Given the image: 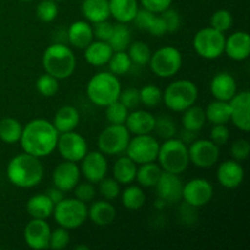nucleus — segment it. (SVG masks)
<instances>
[{"instance_id":"f257e3e1","label":"nucleus","mask_w":250,"mask_h":250,"mask_svg":"<svg viewBox=\"0 0 250 250\" xmlns=\"http://www.w3.org/2000/svg\"><path fill=\"white\" fill-rule=\"evenodd\" d=\"M58 138L59 132L53 122L34 119L22 128L20 143L24 153L41 159L50 155L55 150Z\"/></svg>"},{"instance_id":"f03ea898","label":"nucleus","mask_w":250,"mask_h":250,"mask_svg":"<svg viewBox=\"0 0 250 250\" xmlns=\"http://www.w3.org/2000/svg\"><path fill=\"white\" fill-rule=\"evenodd\" d=\"M44 167L39 158L22 153L14 156L6 167L10 182L19 188H33L42 182Z\"/></svg>"},{"instance_id":"7ed1b4c3","label":"nucleus","mask_w":250,"mask_h":250,"mask_svg":"<svg viewBox=\"0 0 250 250\" xmlns=\"http://www.w3.org/2000/svg\"><path fill=\"white\" fill-rule=\"evenodd\" d=\"M42 65L45 72L56 80H66L75 72L76 56L65 44H51L44 51Z\"/></svg>"},{"instance_id":"20e7f679","label":"nucleus","mask_w":250,"mask_h":250,"mask_svg":"<svg viewBox=\"0 0 250 250\" xmlns=\"http://www.w3.org/2000/svg\"><path fill=\"white\" fill-rule=\"evenodd\" d=\"M121 83L111 72H99L93 76L87 84V95L90 102L100 107H106L119 100Z\"/></svg>"},{"instance_id":"39448f33","label":"nucleus","mask_w":250,"mask_h":250,"mask_svg":"<svg viewBox=\"0 0 250 250\" xmlns=\"http://www.w3.org/2000/svg\"><path fill=\"white\" fill-rule=\"evenodd\" d=\"M156 160L159 161V165L163 171L181 175L187 170L189 165L187 144L173 137L165 139V142L159 148Z\"/></svg>"},{"instance_id":"423d86ee","label":"nucleus","mask_w":250,"mask_h":250,"mask_svg":"<svg viewBox=\"0 0 250 250\" xmlns=\"http://www.w3.org/2000/svg\"><path fill=\"white\" fill-rule=\"evenodd\" d=\"M198 99V88L189 80H178L170 83L163 93L164 104L175 112H183L194 105Z\"/></svg>"},{"instance_id":"0eeeda50","label":"nucleus","mask_w":250,"mask_h":250,"mask_svg":"<svg viewBox=\"0 0 250 250\" xmlns=\"http://www.w3.org/2000/svg\"><path fill=\"white\" fill-rule=\"evenodd\" d=\"M54 219L60 227L66 229H75L82 226L88 217L85 203L76 199H65L54 207Z\"/></svg>"},{"instance_id":"6e6552de","label":"nucleus","mask_w":250,"mask_h":250,"mask_svg":"<svg viewBox=\"0 0 250 250\" xmlns=\"http://www.w3.org/2000/svg\"><path fill=\"white\" fill-rule=\"evenodd\" d=\"M225 41L226 38L222 32L216 31L212 27H205L195 33L193 46L200 58L214 60L220 58L224 53Z\"/></svg>"},{"instance_id":"1a4fd4ad","label":"nucleus","mask_w":250,"mask_h":250,"mask_svg":"<svg viewBox=\"0 0 250 250\" xmlns=\"http://www.w3.org/2000/svg\"><path fill=\"white\" fill-rule=\"evenodd\" d=\"M149 66L158 77H173L182 67V55L180 50L173 46H163L151 54Z\"/></svg>"},{"instance_id":"9d476101","label":"nucleus","mask_w":250,"mask_h":250,"mask_svg":"<svg viewBox=\"0 0 250 250\" xmlns=\"http://www.w3.org/2000/svg\"><path fill=\"white\" fill-rule=\"evenodd\" d=\"M131 133L125 125H110L98 137L99 151L104 155H120L126 151Z\"/></svg>"},{"instance_id":"9b49d317","label":"nucleus","mask_w":250,"mask_h":250,"mask_svg":"<svg viewBox=\"0 0 250 250\" xmlns=\"http://www.w3.org/2000/svg\"><path fill=\"white\" fill-rule=\"evenodd\" d=\"M159 148L160 144L153 136H150V133L138 134L129 139L126 153L131 160L138 165H142V164L155 161L158 158Z\"/></svg>"},{"instance_id":"f8f14e48","label":"nucleus","mask_w":250,"mask_h":250,"mask_svg":"<svg viewBox=\"0 0 250 250\" xmlns=\"http://www.w3.org/2000/svg\"><path fill=\"white\" fill-rule=\"evenodd\" d=\"M56 149L63 158V160L72 161V163L81 161L88 153L87 141L80 133H76L75 131L59 133Z\"/></svg>"},{"instance_id":"ddd939ff","label":"nucleus","mask_w":250,"mask_h":250,"mask_svg":"<svg viewBox=\"0 0 250 250\" xmlns=\"http://www.w3.org/2000/svg\"><path fill=\"white\" fill-rule=\"evenodd\" d=\"M189 163L200 168H208L214 166L219 161V146L210 139H195L188 148Z\"/></svg>"},{"instance_id":"4468645a","label":"nucleus","mask_w":250,"mask_h":250,"mask_svg":"<svg viewBox=\"0 0 250 250\" xmlns=\"http://www.w3.org/2000/svg\"><path fill=\"white\" fill-rule=\"evenodd\" d=\"M214 195L212 185L205 178H193L183 186L182 198L188 205L200 208L209 204Z\"/></svg>"},{"instance_id":"2eb2a0df","label":"nucleus","mask_w":250,"mask_h":250,"mask_svg":"<svg viewBox=\"0 0 250 250\" xmlns=\"http://www.w3.org/2000/svg\"><path fill=\"white\" fill-rule=\"evenodd\" d=\"M229 110L231 119L234 126L243 132L250 131V93L243 90L236 93L234 97L229 100Z\"/></svg>"},{"instance_id":"dca6fc26","label":"nucleus","mask_w":250,"mask_h":250,"mask_svg":"<svg viewBox=\"0 0 250 250\" xmlns=\"http://www.w3.org/2000/svg\"><path fill=\"white\" fill-rule=\"evenodd\" d=\"M51 229L48 222L42 219H32L24 227V242L31 249L49 248Z\"/></svg>"},{"instance_id":"f3484780","label":"nucleus","mask_w":250,"mask_h":250,"mask_svg":"<svg viewBox=\"0 0 250 250\" xmlns=\"http://www.w3.org/2000/svg\"><path fill=\"white\" fill-rule=\"evenodd\" d=\"M155 187L158 197L167 204H176L182 199L183 185L180 175L163 171Z\"/></svg>"},{"instance_id":"a211bd4d","label":"nucleus","mask_w":250,"mask_h":250,"mask_svg":"<svg viewBox=\"0 0 250 250\" xmlns=\"http://www.w3.org/2000/svg\"><path fill=\"white\" fill-rule=\"evenodd\" d=\"M81 163V173L88 182L98 183L106 176L107 161L102 151L87 153Z\"/></svg>"},{"instance_id":"6ab92c4d","label":"nucleus","mask_w":250,"mask_h":250,"mask_svg":"<svg viewBox=\"0 0 250 250\" xmlns=\"http://www.w3.org/2000/svg\"><path fill=\"white\" fill-rule=\"evenodd\" d=\"M81 178V170L77 164L65 160L60 163L53 172L54 187L59 188L62 192H70L77 186Z\"/></svg>"},{"instance_id":"aec40b11","label":"nucleus","mask_w":250,"mask_h":250,"mask_svg":"<svg viewBox=\"0 0 250 250\" xmlns=\"http://www.w3.org/2000/svg\"><path fill=\"white\" fill-rule=\"evenodd\" d=\"M217 181L222 187L227 189H234L239 187L244 180V168L238 161H224L217 168Z\"/></svg>"},{"instance_id":"412c9836","label":"nucleus","mask_w":250,"mask_h":250,"mask_svg":"<svg viewBox=\"0 0 250 250\" xmlns=\"http://www.w3.org/2000/svg\"><path fill=\"white\" fill-rule=\"evenodd\" d=\"M225 53L234 61H243L250 55V37L247 32L232 33L225 41Z\"/></svg>"},{"instance_id":"4be33fe9","label":"nucleus","mask_w":250,"mask_h":250,"mask_svg":"<svg viewBox=\"0 0 250 250\" xmlns=\"http://www.w3.org/2000/svg\"><path fill=\"white\" fill-rule=\"evenodd\" d=\"M210 90L216 100L229 102L237 93L236 80L229 72H220L212 77Z\"/></svg>"},{"instance_id":"5701e85b","label":"nucleus","mask_w":250,"mask_h":250,"mask_svg":"<svg viewBox=\"0 0 250 250\" xmlns=\"http://www.w3.org/2000/svg\"><path fill=\"white\" fill-rule=\"evenodd\" d=\"M126 127L129 133L138 136V134H149L154 131L155 126V116L148 111L137 110L128 114L126 120Z\"/></svg>"},{"instance_id":"b1692460","label":"nucleus","mask_w":250,"mask_h":250,"mask_svg":"<svg viewBox=\"0 0 250 250\" xmlns=\"http://www.w3.org/2000/svg\"><path fill=\"white\" fill-rule=\"evenodd\" d=\"M67 39L72 46L77 49H84L94 39L93 27L85 21H76L68 27Z\"/></svg>"},{"instance_id":"393cba45","label":"nucleus","mask_w":250,"mask_h":250,"mask_svg":"<svg viewBox=\"0 0 250 250\" xmlns=\"http://www.w3.org/2000/svg\"><path fill=\"white\" fill-rule=\"evenodd\" d=\"M80 124V112L75 106L65 105L56 111L54 116L53 125L59 133L75 131Z\"/></svg>"},{"instance_id":"a878e982","label":"nucleus","mask_w":250,"mask_h":250,"mask_svg":"<svg viewBox=\"0 0 250 250\" xmlns=\"http://www.w3.org/2000/svg\"><path fill=\"white\" fill-rule=\"evenodd\" d=\"M114 54L111 46L107 42L93 41L87 48H84V58L92 66H104L109 62L110 58Z\"/></svg>"},{"instance_id":"bb28decb","label":"nucleus","mask_w":250,"mask_h":250,"mask_svg":"<svg viewBox=\"0 0 250 250\" xmlns=\"http://www.w3.org/2000/svg\"><path fill=\"white\" fill-rule=\"evenodd\" d=\"M88 217L98 226H107L114 222L116 217V209L109 200H99L88 209Z\"/></svg>"},{"instance_id":"cd10ccee","label":"nucleus","mask_w":250,"mask_h":250,"mask_svg":"<svg viewBox=\"0 0 250 250\" xmlns=\"http://www.w3.org/2000/svg\"><path fill=\"white\" fill-rule=\"evenodd\" d=\"M110 16L114 17L120 23H128L133 21L138 2L137 0H109Z\"/></svg>"},{"instance_id":"c85d7f7f","label":"nucleus","mask_w":250,"mask_h":250,"mask_svg":"<svg viewBox=\"0 0 250 250\" xmlns=\"http://www.w3.org/2000/svg\"><path fill=\"white\" fill-rule=\"evenodd\" d=\"M54 203L46 194H36L31 197L27 202V211L32 219L46 220L53 215Z\"/></svg>"},{"instance_id":"c756f323","label":"nucleus","mask_w":250,"mask_h":250,"mask_svg":"<svg viewBox=\"0 0 250 250\" xmlns=\"http://www.w3.org/2000/svg\"><path fill=\"white\" fill-rule=\"evenodd\" d=\"M82 12L92 23L105 21L110 17L109 0H83Z\"/></svg>"},{"instance_id":"7c9ffc66","label":"nucleus","mask_w":250,"mask_h":250,"mask_svg":"<svg viewBox=\"0 0 250 250\" xmlns=\"http://www.w3.org/2000/svg\"><path fill=\"white\" fill-rule=\"evenodd\" d=\"M137 164L128 156H121L114 164V178L120 185H131L136 180Z\"/></svg>"},{"instance_id":"2f4dec72","label":"nucleus","mask_w":250,"mask_h":250,"mask_svg":"<svg viewBox=\"0 0 250 250\" xmlns=\"http://www.w3.org/2000/svg\"><path fill=\"white\" fill-rule=\"evenodd\" d=\"M205 117L212 125H226L231 119L229 103L222 100L211 102L205 109Z\"/></svg>"},{"instance_id":"473e14b6","label":"nucleus","mask_w":250,"mask_h":250,"mask_svg":"<svg viewBox=\"0 0 250 250\" xmlns=\"http://www.w3.org/2000/svg\"><path fill=\"white\" fill-rule=\"evenodd\" d=\"M161 170L160 165L159 164L153 163H146V164H142L141 167L137 168V173H136V180L138 181V183L141 186L146 188H150V187H155L156 182L160 178Z\"/></svg>"},{"instance_id":"72a5a7b5","label":"nucleus","mask_w":250,"mask_h":250,"mask_svg":"<svg viewBox=\"0 0 250 250\" xmlns=\"http://www.w3.org/2000/svg\"><path fill=\"white\" fill-rule=\"evenodd\" d=\"M207 117H205V110L200 106H194L186 109L182 116V126L185 129L192 132H199L204 127Z\"/></svg>"},{"instance_id":"f704fd0d","label":"nucleus","mask_w":250,"mask_h":250,"mask_svg":"<svg viewBox=\"0 0 250 250\" xmlns=\"http://www.w3.org/2000/svg\"><path fill=\"white\" fill-rule=\"evenodd\" d=\"M132 38H131V31H129L128 27L126 26V23H117L114 24V29H112V33L110 36L109 45L111 46L114 51H124L131 44Z\"/></svg>"},{"instance_id":"c9c22d12","label":"nucleus","mask_w":250,"mask_h":250,"mask_svg":"<svg viewBox=\"0 0 250 250\" xmlns=\"http://www.w3.org/2000/svg\"><path fill=\"white\" fill-rule=\"evenodd\" d=\"M22 133V126L20 121L12 117H5L0 121V139L6 144H14L20 142Z\"/></svg>"},{"instance_id":"e433bc0d","label":"nucleus","mask_w":250,"mask_h":250,"mask_svg":"<svg viewBox=\"0 0 250 250\" xmlns=\"http://www.w3.org/2000/svg\"><path fill=\"white\" fill-rule=\"evenodd\" d=\"M121 202L127 210L137 211L146 204V194L142 190V188L137 187V186H131L124 190Z\"/></svg>"},{"instance_id":"4c0bfd02","label":"nucleus","mask_w":250,"mask_h":250,"mask_svg":"<svg viewBox=\"0 0 250 250\" xmlns=\"http://www.w3.org/2000/svg\"><path fill=\"white\" fill-rule=\"evenodd\" d=\"M128 55L131 58L132 63H136L138 66H146L148 65L151 58V50L144 42H133L129 44L128 48Z\"/></svg>"},{"instance_id":"58836bf2","label":"nucleus","mask_w":250,"mask_h":250,"mask_svg":"<svg viewBox=\"0 0 250 250\" xmlns=\"http://www.w3.org/2000/svg\"><path fill=\"white\" fill-rule=\"evenodd\" d=\"M110 72L116 76L126 75L132 67V60L126 51H114L109 60Z\"/></svg>"},{"instance_id":"ea45409f","label":"nucleus","mask_w":250,"mask_h":250,"mask_svg":"<svg viewBox=\"0 0 250 250\" xmlns=\"http://www.w3.org/2000/svg\"><path fill=\"white\" fill-rule=\"evenodd\" d=\"M141 103L148 107H155L163 100V92L159 87L154 84H146L139 90Z\"/></svg>"},{"instance_id":"a19ab883","label":"nucleus","mask_w":250,"mask_h":250,"mask_svg":"<svg viewBox=\"0 0 250 250\" xmlns=\"http://www.w3.org/2000/svg\"><path fill=\"white\" fill-rule=\"evenodd\" d=\"M128 109L119 100L106 106V120L111 125H124L128 116Z\"/></svg>"},{"instance_id":"79ce46f5","label":"nucleus","mask_w":250,"mask_h":250,"mask_svg":"<svg viewBox=\"0 0 250 250\" xmlns=\"http://www.w3.org/2000/svg\"><path fill=\"white\" fill-rule=\"evenodd\" d=\"M36 88L43 97H53L59 90V80L45 72L38 77L36 82Z\"/></svg>"},{"instance_id":"37998d69","label":"nucleus","mask_w":250,"mask_h":250,"mask_svg":"<svg viewBox=\"0 0 250 250\" xmlns=\"http://www.w3.org/2000/svg\"><path fill=\"white\" fill-rule=\"evenodd\" d=\"M232 22H233V19H232L231 12L229 10L221 9L212 14L211 19H210V24H211L210 27L224 33L231 28Z\"/></svg>"},{"instance_id":"c03bdc74","label":"nucleus","mask_w":250,"mask_h":250,"mask_svg":"<svg viewBox=\"0 0 250 250\" xmlns=\"http://www.w3.org/2000/svg\"><path fill=\"white\" fill-rule=\"evenodd\" d=\"M37 16L43 22H51L58 16V5L54 0H43L37 5Z\"/></svg>"},{"instance_id":"a18cd8bd","label":"nucleus","mask_w":250,"mask_h":250,"mask_svg":"<svg viewBox=\"0 0 250 250\" xmlns=\"http://www.w3.org/2000/svg\"><path fill=\"white\" fill-rule=\"evenodd\" d=\"M154 129L156 131L158 136L164 139L172 138L176 134V131H177L175 122L168 116H160L158 119L155 117V126H154Z\"/></svg>"},{"instance_id":"49530a36","label":"nucleus","mask_w":250,"mask_h":250,"mask_svg":"<svg viewBox=\"0 0 250 250\" xmlns=\"http://www.w3.org/2000/svg\"><path fill=\"white\" fill-rule=\"evenodd\" d=\"M99 183V192L105 200H114L120 194V183L115 178H103Z\"/></svg>"},{"instance_id":"de8ad7c7","label":"nucleus","mask_w":250,"mask_h":250,"mask_svg":"<svg viewBox=\"0 0 250 250\" xmlns=\"http://www.w3.org/2000/svg\"><path fill=\"white\" fill-rule=\"evenodd\" d=\"M70 233L67 232V229L60 227V229H56L55 231H51L50 233V239H49V248L60 250L66 248L70 243Z\"/></svg>"},{"instance_id":"09e8293b","label":"nucleus","mask_w":250,"mask_h":250,"mask_svg":"<svg viewBox=\"0 0 250 250\" xmlns=\"http://www.w3.org/2000/svg\"><path fill=\"white\" fill-rule=\"evenodd\" d=\"M229 153H231L233 160L241 161L248 159L250 154V143L247 139H238V141H234L232 143L231 149H229Z\"/></svg>"},{"instance_id":"8fccbe9b","label":"nucleus","mask_w":250,"mask_h":250,"mask_svg":"<svg viewBox=\"0 0 250 250\" xmlns=\"http://www.w3.org/2000/svg\"><path fill=\"white\" fill-rule=\"evenodd\" d=\"M119 102L122 103L128 110L136 109L141 104V98H139V90L136 88H127L121 90L119 97Z\"/></svg>"},{"instance_id":"3c124183","label":"nucleus","mask_w":250,"mask_h":250,"mask_svg":"<svg viewBox=\"0 0 250 250\" xmlns=\"http://www.w3.org/2000/svg\"><path fill=\"white\" fill-rule=\"evenodd\" d=\"M73 190H75L76 199L81 200L83 203L92 202L95 197V188L93 183L90 182H78L77 186L73 188Z\"/></svg>"},{"instance_id":"603ef678","label":"nucleus","mask_w":250,"mask_h":250,"mask_svg":"<svg viewBox=\"0 0 250 250\" xmlns=\"http://www.w3.org/2000/svg\"><path fill=\"white\" fill-rule=\"evenodd\" d=\"M160 16L163 17L164 22L166 24V29L168 32H176L181 26V16L175 9H166L165 11H163L160 14Z\"/></svg>"},{"instance_id":"864d4df0","label":"nucleus","mask_w":250,"mask_h":250,"mask_svg":"<svg viewBox=\"0 0 250 250\" xmlns=\"http://www.w3.org/2000/svg\"><path fill=\"white\" fill-rule=\"evenodd\" d=\"M229 139V129L226 125H214L210 133V141L216 146H225Z\"/></svg>"},{"instance_id":"5fc2aeb1","label":"nucleus","mask_w":250,"mask_h":250,"mask_svg":"<svg viewBox=\"0 0 250 250\" xmlns=\"http://www.w3.org/2000/svg\"><path fill=\"white\" fill-rule=\"evenodd\" d=\"M155 15L156 14L144 9V7L142 10L138 9V11H137L136 16H134L133 19V22L138 29H142V31H148L149 26H150L151 21H153V19L155 17Z\"/></svg>"},{"instance_id":"6e6d98bb","label":"nucleus","mask_w":250,"mask_h":250,"mask_svg":"<svg viewBox=\"0 0 250 250\" xmlns=\"http://www.w3.org/2000/svg\"><path fill=\"white\" fill-rule=\"evenodd\" d=\"M112 29H114V24L110 23L107 20L102 22H97L94 23V28H93V33H94L95 38H98V41H109L110 36L112 33Z\"/></svg>"},{"instance_id":"4d7b16f0","label":"nucleus","mask_w":250,"mask_h":250,"mask_svg":"<svg viewBox=\"0 0 250 250\" xmlns=\"http://www.w3.org/2000/svg\"><path fill=\"white\" fill-rule=\"evenodd\" d=\"M144 9L154 12V14H161L166 9L171 6L172 0H141Z\"/></svg>"},{"instance_id":"13d9d810","label":"nucleus","mask_w":250,"mask_h":250,"mask_svg":"<svg viewBox=\"0 0 250 250\" xmlns=\"http://www.w3.org/2000/svg\"><path fill=\"white\" fill-rule=\"evenodd\" d=\"M146 32H149V33L153 34V36H156V37L164 36L165 33H167L166 24H165V22H164L163 17L155 15V17L153 19V21H151L150 26H149L148 31Z\"/></svg>"},{"instance_id":"bf43d9fd","label":"nucleus","mask_w":250,"mask_h":250,"mask_svg":"<svg viewBox=\"0 0 250 250\" xmlns=\"http://www.w3.org/2000/svg\"><path fill=\"white\" fill-rule=\"evenodd\" d=\"M46 195L50 198V200L54 203V205L58 204L59 202H61V200L63 199V192L56 187L50 188V189L48 190V193H46Z\"/></svg>"},{"instance_id":"052dcab7","label":"nucleus","mask_w":250,"mask_h":250,"mask_svg":"<svg viewBox=\"0 0 250 250\" xmlns=\"http://www.w3.org/2000/svg\"><path fill=\"white\" fill-rule=\"evenodd\" d=\"M197 139V133L192 131H188V129L183 128V131L181 132V141L185 144H190Z\"/></svg>"},{"instance_id":"680f3d73","label":"nucleus","mask_w":250,"mask_h":250,"mask_svg":"<svg viewBox=\"0 0 250 250\" xmlns=\"http://www.w3.org/2000/svg\"><path fill=\"white\" fill-rule=\"evenodd\" d=\"M76 249L77 250H80V249H84V250H88L89 248H88L87 246H78V247H76Z\"/></svg>"},{"instance_id":"e2e57ef3","label":"nucleus","mask_w":250,"mask_h":250,"mask_svg":"<svg viewBox=\"0 0 250 250\" xmlns=\"http://www.w3.org/2000/svg\"><path fill=\"white\" fill-rule=\"evenodd\" d=\"M21 1H32V0H21Z\"/></svg>"},{"instance_id":"0e129e2a","label":"nucleus","mask_w":250,"mask_h":250,"mask_svg":"<svg viewBox=\"0 0 250 250\" xmlns=\"http://www.w3.org/2000/svg\"><path fill=\"white\" fill-rule=\"evenodd\" d=\"M54 1H62V0H54Z\"/></svg>"}]
</instances>
